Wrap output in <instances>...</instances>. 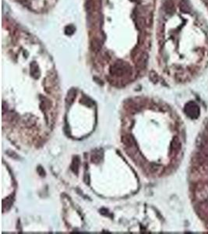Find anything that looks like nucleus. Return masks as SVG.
I'll use <instances>...</instances> for the list:
<instances>
[{
	"mask_svg": "<svg viewBox=\"0 0 208 234\" xmlns=\"http://www.w3.org/2000/svg\"><path fill=\"white\" fill-rule=\"evenodd\" d=\"M72 90H71V91H69V95H68L67 102H69V104H71L72 102H73L74 98H75V96H76V94H75V92H74V91H73V93H72Z\"/></svg>",
	"mask_w": 208,
	"mask_h": 234,
	"instance_id": "obj_6",
	"label": "nucleus"
},
{
	"mask_svg": "<svg viewBox=\"0 0 208 234\" xmlns=\"http://www.w3.org/2000/svg\"><path fill=\"white\" fill-rule=\"evenodd\" d=\"M201 5L203 6V9L206 11V14L208 15V0H199Z\"/></svg>",
	"mask_w": 208,
	"mask_h": 234,
	"instance_id": "obj_7",
	"label": "nucleus"
},
{
	"mask_svg": "<svg viewBox=\"0 0 208 234\" xmlns=\"http://www.w3.org/2000/svg\"><path fill=\"white\" fill-rule=\"evenodd\" d=\"M122 141H123L124 145L129 148H132L136 145H135L136 143H135L134 139H133V138H132V136H130V135H126V136L123 137V138H122Z\"/></svg>",
	"mask_w": 208,
	"mask_h": 234,
	"instance_id": "obj_3",
	"label": "nucleus"
},
{
	"mask_svg": "<svg viewBox=\"0 0 208 234\" xmlns=\"http://www.w3.org/2000/svg\"><path fill=\"white\" fill-rule=\"evenodd\" d=\"M31 74H32V76L34 77H38V75H39V70H38V67L37 64L35 62L32 63L31 65Z\"/></svg>",
	"mask_w": 208,
	"mask_h": 234,
	"instance_id": "obj_5",
	"label": "nucleus"
},
{
	"mask_svg": "<svg viewBox=\"0 0 208 234\" xmlns=\"http://www.w3.org/2000/svg\"><path fill=\"white\" fill-rule=\"evenodd\" d=\"M74 31H75V28H74L73 26H71V25L66 27V28H65V33L67 35H72V33L74 32Z\"/></svg>",
	"mask_w": 208,
	"mask_h": 234,
	"instance_id": "obj_8",
	"label": "nucleus"
},
{
	"mask_svg": "<svg viewBox=\"0 0 208 234\" xmlns=\"http://www.w3.org/2000/svg\"><path fill=\"white\" fill-rule=\"evenodd\" d=\"M79 165H80V159L78 157H75L72 161V165H71V169L75 173H78V170H79Z\"/></svg>",
	"mask_w": 208,
	"mask_h": 234,
	"instance_id": "obj_4",
	"label": "nucleus"
},
{
	"mask_svg": "<svg viewBox=\"0 0 208 234\" xmlns=\"http://www.w3.org/2000/svg\"><path fill=\"white\" fill-rule=\"evenodd\" d=\"M129 70V67L128 65L126 63H124L123 62H115L111 68L110 73L114 75H117V76H122L124 74H126Z\"/></svg>",
	"mask_w": 208,
	"mask_h": 234,
	"instance_id": "obj_1",
	"label": "nucleus"
},
{
	"mask_svg": "<svg viewBox=\"0 0 208 234\" xmlns=\"http://www.w3.org/2000/svg\"><path fill=\"white\" fill-rule=\"evenodd\" d=\"M103 152L102 150H95L91 155V162L93 163H99L103 158Z\"/></svg>",
	"mask_w": 208,
	"mask_h": 234,
	"instance_id": "obj_2",
	"label": "nucleus"
}]
</instances>
